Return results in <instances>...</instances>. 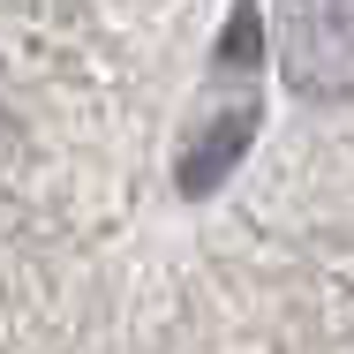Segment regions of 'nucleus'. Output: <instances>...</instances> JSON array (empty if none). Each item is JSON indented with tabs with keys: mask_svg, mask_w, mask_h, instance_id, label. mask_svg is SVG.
Instances as JSON below:
<instances>
[{
	"mask_svg": "<svg viewBox=\"0 0 354 354\" xmlns=\"http://www.w3.org/2000/svg\"><path fill=\"white\" fill-rule=\"evenodd\" d=\"M279 68L301 98H354V0H286Z\"/></svg>",
	"mask_w": 354,
	"mask_h": 354,
	"instance_id": "obj_1",
	"label": "nucleus"
}]
</instances>
